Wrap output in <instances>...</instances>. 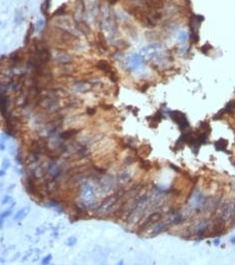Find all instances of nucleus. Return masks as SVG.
I'll return each instance as SVG.
<instances>
[{"mask_svg":"<svg viewBox=\"0 0 235 265\" xmlns=\"http://www.w3.org/2000/svg\"><path fill=\"white\" fill-rule=\"evenodd\" d=\"M161 219H162V214L161 213H153L152 215H150L147 219H146L145 223L141 226V229H142V230H146V229L150 228L151 226L157 224L160 220H161Z\"/></svg>","mask_w":235,"mask_h":265,"instance_id":"f257e3e1","label":"nucleus"},{"mask_svg":"<svg viewBox=\"0 0 235 265\" xmlns=\"http://www.w3.org/2000/svg\"><path fill=\"white\" fill-rule=\"evenodd\" d=\"M54 61L56 62H58L59 65H63V64H69L71 61H73V57L71 56H69L68 54H66L63 50H56V56H54Z\"/></svg>","mask_w":235,"mask_h":265,"instance_id":"f03ea898","label":"nucleus"},{"mask_svg":"<svg viewBox=\"0 0 235 265\" xmlns=\"http://www.w3.org/2000/svg\"><path fill=\"white\" fill-rule=\"evenodd\" d=\"M170 116L176 121V123H178L180 126H181V128H184V127L188 126V121H187L185 115H184L183 113L175 111V112H172L171 114H170Z\"/></svg>","mask_w":235,"mask_h":265,"instance_id":"7ed1b4c3","label":"nucleus"},{"mask_svg":"<svg viewBox=\"0 0 235 265\" xmlns=\"http://www.w3.org/2000/svg\"><path fill=\"white\" fill-rule=\"evenodd\" d=\"M29 211H30L29 207H24V208L20 209L19 211H17V213L14 215V220L21 221V220H23V219H25L28 214H29Z\"/></svg>","mask_w":235,"mask_h":265,"instance_id":"20e7f679","label":"nucleus"},{"mask_svg":"<svg viewBox=\"0 0 235 265\" xmlns=\"http://www.w3.org/2000/svg\"><path fill=\"white\" fill-rule=\"evenodd\" d=\"M78 132H80V130H78V129L66 130V131H63L62 133H61V138L63 139V140H68V139H70V138H73V137L75 136Z\"/></svg>","mask_w":235,"mask_h":265,"instance_id":"39448f33","label":"nucleus"},{"mask_svg":"<svg viewBox=\"0 0 235 265\" xmlns=\"http://www.w3.org/2000/svg\"><path fill=\"white\" fill-rule=\"evenodd\" d=\"M97 67L100 70V71L105 72L107 75H109L113 71L111 65H110L107 61H99L97 64Z\"/></svg>","mask_w":235,"mask_h":265,"instance_id":"423d86ee","label":"nucleus"},{"mask_svg":"<svg viewBox=\"0 0 235 265\" xmlns=\"http://www.w3.org/2000/svg\"><path fill=\"white\" fill-rule=\"evenodd\" d=\"M98 45H99L100 49H102V50H105V52L108 50L107 42H105V39L102 33H99V35H98Z\"/></svg>","mask_w":235,"mask_h":265,"instance_id":"0eeeda50","label":"nucleus"},{"mask_svg":"<svg viewBox=\"0 0 235 265\" xmlns=\"http://www.w3.org/2000/svg\"><path fill=\"white\" fill-rule=\"evenodd\" d=\"M12 208H13V206H11L10 209H8V210H6V211H4L3 213L0 215V228L2 227V225H3L4 221H5V219L8 216H10V214L12 213Z\"/></svg>","mask_w":235,"mask_h":265,"instance_id":"6e6552de","label":"nucleus"},{"mask_svg":"<svg viewBox=\"0 0 235 265\" xmlns=\"http://www.w3.org/2000/svg\"><path fill=\"white\" fill-rule=\"evenodd\" d=\"M227 144H228V142L225 140V139H220L219 141L216 142L215 146H216L217 150H225V148H226Z\"/></svg>","mask_w":235,"mask_h":265,"instance_id":"1a4fd4ad","label":"nucleus"},{"mask_svg":"<svg viewBox=\"0 0 235 265\" xmlns=\"http://www.w3.org/2000/svg\"><path fill=\"white\" fill-rule=\"evenodd\" d=\"M78 29L81 31V32L85 33V34H87L88 31H90V28H88V26L85 24V22H78Z\"/></svg>","mask_w":235,"mask_h":265,"instance_id":"9d476101","label":"nucleus"},{"mask_svg":"<svg viewBox=\"0 0 235 265\" xmlns=\"http://www.w3.org/2000/svg\"><path fill=\"white\" fill-rule=\"evenodd\" d=\"M10 167V160L8 159V158H4L3 159V162H2V169L6 170L7 168Z\"/></svg>","mask_w":235,"mask_h":265,"instance_id":"9b49d317","label":"nucleus"},{"mask_svg":"<svg viewBox=\"0 0 235 265\" xmlns=\"http://www.w3.org/2000/svg\"><path fill=\"white\" fill-rule=\"evenodd\" d=\"M64 12H66V6H62V7H61V8L57 9L56 12H54V15H56V16H62L64 14Z\"/></svg>","mask_w":235,"mask_h":265,"instance_id":"f8f14e48","label":"nucleus"},{"mask_svg":"<svg viewBox=\"0 0 235 265\" xmlns=\"http://www.w3.org/2000/svg\"><path fill=\"white\" fill-rule=\"evenodd\" d=\"M75 243H76V238L73 236V237L68 238V242H66V244H68V246H73V245H75Z\"/></svg>","mask_w":235,"mask_h":265,"instance_id":"ddd939ff","label":"nucleus"},{"mask_svg":"<svg viewBox=\"0 0 235 265\" xmlns=\"http://www.w3.org/2000/svg\"><path fill=\"white\" fill-rule=\"evenodd\" d=\"M51 258H52V256L50 254H48L47 255V256H45L43 259H42V261H41V263L42 264H47V263H49L50 262V260H51Z\"/></svg>","mask_w":235,"mask_h":265,"instance_id":"4468645a","label":"nucleus"},{"mask_svg":"<svg viewBox=\"0 0 235 265\" xmlns=\"http://www.w3.org/2000/svg\"><path fill=\"white\" fill-rule=\"evenodd\" d=\"M12 201V197H11L10 196H5L4 197V199L2 200V205H6V204H9V202Z\"/></svg>","mask_w":235,"mask_h":265,"instance_id":"2eb2a0df","label":"nucleus"},{"mask_svg":"<svg viewBox=\"0 0 235 265\" xmlns=\"http://www.w3.org/2000/svg\"><path fill=\"white\" fill-rule=\"evenodd\" d=\"M179 37H180V39L182 40V42H184V40H185V38H186V33L185 32H181L180 33V35H179Z\"/></svg>","mask_w":235,"mask_h":265,"instance_id":"dca6fc26","label":"nucleus"},{"mask_svg":"<svg viewBox=\"0 0 235 265\" xmlns=\"http://www.w3.org/2000/svg\"><path fill=\"white\" fill-rule=\"evenodd\" d=\"M5 149V144H4V141L1 140L0 141V150H4Z\"/></svg>","mask_w":235,"mask_h":265,"instance_id":"f3484780","label":"nucleus"},{"mask_svg":"<svg viewBox=\"0 0 235 265\" xmlns=\"http://www.w3.org/2000/svg\"><path fill=\"white\" fill-rule=\"evenodd\" d=\"M87 112H88V115H93V113L95 112V109H90V108H88Z\"/></svg>","mask_w":235,"mask_h":265,"instance_id":"a211bd4d","label":"nucleus"},{"mask_svg":"<svg viewBox=\"0 0 235 265\" xmlns=\"http://www.w3.org/2000/svg\"><path fill=\"white\" fill-rule=\"evenodd\" d=\"M108 1H109L111 4H115V3H117V2L119 1V0H108Z\"/></svg>","mask_w":235,"mask_h":265,"instance_id":"6ab92c4d","label":"nucleus"},{"mask_svg":"<svg viewBox=\"0 0 235 265\" xmlns=\"http://www.w3.org/2000/svg\"><path fill=\"white\" fill-rule=\"evenodd\" d=\"M5 175V170H4V169L0 170V177H2V175Z\"/></svg>","mask_w":235,"mask_h":265,"instance_id":"aec40b11","label":"nucleus"},{"mask_svg":"<svg viewBox=\"0 0 235 265\" xmlns=\"http://www.w3.org/2000/svg\"><path fill=\"white\" fill-rule=\"evenodd\" d=\"M231 241H232V243H235V238H233V239H232Z\"/></svg>","mask_w":235,"mask_h":265,"instance_id":"412c9836","label":"nucleus"}]
</instances>
